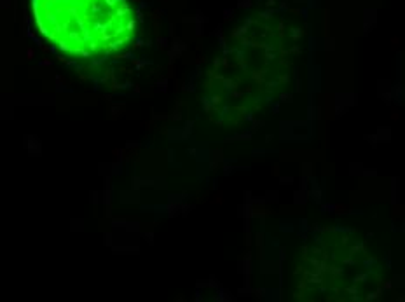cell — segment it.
Segmentation results:
<instances>
[{
    "mask_svg": "<svg viewBox=\"0 0 405 302\" xmlns=\"http://www.w3.org/2000/svg\"><path fill=\"white\" fill-rule=\"evenodd\" d=\"M32 9L40 33L70 56L117 53L136 33L127 0H32Z\"/></svg>",
    "mask_w": 405,
    "mask_h": 302,
    "instance_id": "cell-1",
    "label": "cell"
}]
</instances>
